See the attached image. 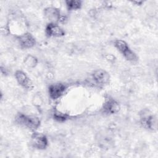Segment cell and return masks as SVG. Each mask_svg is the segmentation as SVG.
<instances>
[{
    "instance_id": "obj_7",
    "label": "cell",
    "mask_w": 158,
    "mask_h": 158,
    "mask_svg": "<svg viewBox=\"0 0 158 158\" xmlns=\"http://www.w3.org/2000/svg\"><path fill=\"white\" fill-rule=\"evenodd\" d=\"M102 109L104 112L107 114H114L118 112L120 106L115 99L109 97L105 100L102 106Z\"/></svg>"
},
{
    "instance_id": "obj_5",
    "label": "cell",
    "mask_w": 158,
    "mask_h": 158,
    "mask_svg": "<svg viewBox=\"0 0 158 158\" xmlns=\"http://www.w3.org/2000/svg\"><path fill=\"white\" fill-rule=\"evenodd\" d=\"M31 138L33 147L38 149H44L46 148L48 141L46 136L44 134L39 132H34Z\"/></svg>"
},
{
    "instance_id": "obj_9",
    "label": "cell",
    "mask_w": 158,
    "mask_h": 158,
    "mask_svg": "<svg viewBox=\"0 0 158 158\" xmlns=\"http://www.w3.org/2000/svg\"><path fill=\"white\" fill-rule=\"evenodd\" d=\"M44 16L50 23H56L61 20L60 10L54 7H46L44 10Z\"/></svg>"
},
{
    "instance_id": "obj_12",
    "label": "cell",
    "mask_w": 158,
    "mask_h": 158,
    "mask_svg": "<svg viewBox=\"0 0 158 158\" xmlns=\"http://www.w3.org/2000/svg\"><path fill=\"white\" fill-rule=\"evenodd\" d=\"M65 4L67 9L70 10H72L80 9L82 5V2L81 1L68 0L65 1Z\"/></svg>"
},
{
    "instance_id": "obj_3",
    "label": "cell",
    "mask_w": 158,
    "mask_h": 158,
    "mask_svg": "<svg viewBox=\"0 0 158 158\" xmlns=\"http://www.w3.org/2000/svg\"><path fill=\"white\" fill-rule=\"evenodd\" d=\"M140 122L142 126L147 129L154 130L156 128L157 120L154 115H152L149 111H143V113L141 114Z\"/></svg>"
},
{
    "instance_id": "obj_10",
    "label": "cell",
    "mask_w": 158,
    "mask_h": 158,
    "mask_svg": "<svg viewBox=\"0 0 158 158\" xmlns=\"http://www.w3.org/2000/svg\"><path fill=\"white\" fill-rule=\"evenodd\" d=\"M46 33L47 36L51 37H61L65 35V31L57 23H49L46 27Z\"/></svg>"
},
{
    "instance_id": "obj_6",
    "label": "cell",
    "mask_w": 158,
    "mask_h": 158,
    "mask_svg": "<svg viewBox=\"0 0 158 158\" xmlns=\"http://www.w3.org/2000/svg\"><path fill=\"white\" fill-rule=\"evenodd\" d=\"M66 86L63 83H54L49 86L48 92L49 97L52 99H57L61 97L65 93Z\"/></svg>"
},
{
    "instance_id": "obj_2",
    "label": "cell",
    "mask_w": 158,
    "mask_h": 158,
    "mask_svg": "<svg viewBox=\"0 0 158 158\" xmlns=\"http://www.w3.org/2000/svg\"><path fill=\"white\" fill-rule=\"evenodd\" d=\"M114 45L118 51L124 56V57L129 61H136L138 57L136 54L131 50L128 44L122 40H117L115 41Z\"/></svg>"
},
{
    "instance_id": "obj_13",
    "label": "cell",
    "mask_w": 158,
    "mask_h": 158,
    "mask_svg": "<svg viewBox=\"0 0 158 158\" xmlns=\"http://www.w3.org/2000/svg\"><path fill=\"white\" fill-rule=\"evenodd\" d=\"M37 63L38 59L31 55L27 56L24 60V64L25 66L28 68H34L37 65Z\"/></svg>"
},
{
    "instance_id": "obj_8",
    "label": "cell",
    "mask_w": 158,
    "mask_h": 158,
    "mask_svg": "<svg viewBox=\"0 0 158 158\" xmlns=\"http://www.w3.org/2000/svg\"><path fill=\"white\" fill-rule=\"evenodd\" d=\"M15 77L18 83L24 88L27 89H31L33 88V86L31 81L24 72L22 70L16 71Z\"/></svg>"
},
{
    "instance_id": "obj_14",
    "label": "cell",
    "mask_w": 158,
    "mask_h": 158,
    "mask_svg": "<svg viewBox=\"0 0 158 158\" xmlns=\"http://www.w3.org/2000/svg\"><path fill=\"white\" fill-rule=\"evenodd\" d=\"M53 117L58 122H64L67 119H68L69 115L65 114H64L58 111H56L53 114Z\"/></svg>"
},
{
    "instance_id": "obj_1",
    "label": "cell",
    "mask_w": 158,
    "mask_h": 158,
    "mask_svg": "<svg viewBox=\"0 0 158 158\" xmlns=\"http://www.w3.org/2000/svg\"><path fill=\"white\" fill-rule=\"evenodd\" d=\"M15 122L19 125L33 130L37 129L40 125V120L38 117L27 115L22 113L17 114L15 118Z\"/></svg>"
},
{
    "instance_id": "obj_11",
    "label": "cell",
    "mask_w": 158,
    "mask_h": 158,
    "mask_svg": "<svg viewBox=\"0 0 158 158\" xmlns=\"http://www.w3.org/2000/svg\"><path fill=\"white\" fill-rule=\"evenodd\" d=\"M20 46L24 49H29L34 46L36 41L35 38L29 33H25L19 37Z\"/></svg>"
},
{
    "instance_id": "obj_4",
    "label": "cell",
    "mask_w": 158,
    "mask_h": 158,
    "mask_svg": "<svg viewBox=\"0 0 158 158\" xmlns=\"http://www.w3.org/2000/svg\"><path fill=\"white\" fill-rule=\"evenodd\" d=\"M92 78L99 86H103L109 83L110 80L109 74L104 70L99 69L93 72Z\"/></svg>"
}]
</instances>
